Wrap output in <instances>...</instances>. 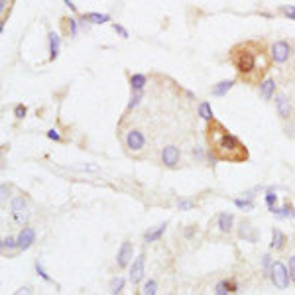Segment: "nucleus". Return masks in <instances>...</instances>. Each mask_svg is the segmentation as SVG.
<instances>
[{
	"mask_svg": "<svg viewBox=\"0 0 295 295\" xmlns=\"http://www.w3.org/2000/svg\"><path fill=\"white\" fill-rule=\"evenodd\" d=\"M61 26H63V30H65V34L67 36H71V37H75L77 36V20L75 18H61Z\"/></svg>",
	"mask_w": 295,
	"mask_h": 295,
	"instance_id": "412c9836",
	"label": "nucleus"
},
{
	"mask_svg": "<svg viewBox=\"0 0 295 295\" xmlns=\"http://www.w3.org/2000/svg\"><path fill=\"white\" fill-rule=\"evenodd\" d=\"M270 280H272V284H274L278 290H288V288H290V282H292V278H290V268H288L284 262L276 260V262L272 264V270H270Z\"/></svg>",
	"mask_w": 295,
	"mask_h": 295,
	"instance_id": "7ed1b4c3",
	"label": "nucleus"
},
{
	"mask_svg": "<svg viewBox=\"0 0 295 295\" xmlns=\"http://www.w3.org/2000/svg\"><path fill=\"white\" fill-rule=\"evenodd\" d=\"M140 295H157V282L155 280H146L142 290H140Z\"/></svg>",
	"mask_w": 295,
	"mask_h": 295,
	"instance_id": "393cba45",
	"label": "nucleus"
},
{
	"mask_svg": "<svg viewBox=\"0 0 295 295\" xmlns=\"http://www.w3.org/2000/svg\"><path fill=\"white\" fill-rule=\"evenodd\" d=\"M47 138H49V140H55V142H61V140H63L57 130H47Z\"/></svg>",
	"mask_w": 295,
	"mask_h": 295,
	"instance_id": "4c0bfd02",
	"label": "nucleus"
},
{
	"mask_svg": "<svg viewBox=\"0 0 295 295\" xmlns=\"http://www.w3.org/2000/svg\"><path fill=\"white\" fill-rule=\"evenodd\" d=\"M238 234H240V238H244L246 242H252V244L258 242V232H256V228H254L250 222H242Z\"/></svg>",
	"mask_w": 295,
	"mask_h": 295,
	"instance_id": "ddd939ff",
	"label": "nucleus"
},
{
	"mask_svg": "<svg viewBox=\"0 0 295 295\" xmlns=\"http://www.w3.org/2000/svg\"><path fill=\"white\" fill-rule=\"evenodd\" d=\"M264 201H266V205H268V209L272 211V213H276V203H278V195H276V191L274 189H270L268 193H266V197H264Z\"/></svg>",
	"mask_w": 295,
	"mask_h": 295,
	"instance_id": "a878e982",
	"label": "nucleus"
},
{
	"mask_svg": "<svg viewBox=\"0 0 295 295\" xmlns=\"http://www.w3.org/2000/svg\"><path fill=\"white\" fill-rule=\"evenodd\" d=\"M193 155H195V157H199V159H201V157H203V151H201V149H199V148H195V149H193Z\"/></svg>",
	"mask_w": 295,
	"mask_h": 295,
	"instance_id": "a19ab883",
	"label": "nucleus"
},
{
	"mask_svg": "<svg viewBox=\"0 0 295 295\" xmlns=\"http://www.w3.org/2000/svg\"><path fill=\"white\" fill-rule=\"evenodd\" d=\"M276 111H278V114L284 118V120H288L290 116H292V101L284 95V93H278L276 95Z\"/></svg>",
	"mask_w": 295,
	"mask_h": 295,
	"instance_id": "9b49d317",
	"label": "nucleus"
},
{
	"mask_svg": "<svg viewBox=\"0 0 295 295\" xmlns=\"http://www.w3.org/2000/svg\"><path fill=\"white\" fill-rule=\"evenodd\" d=\"M34 268H36V274H37V276H39L43 282H51V278L45 274V270H43V266H41V262H39V260L34 264Z\"/></svg>",
	"mask_w": 295,
	"mask_h": 295,
	"instance_id": "c756f323",
	"label": "nucleus"
},
{
	"mask_svg": "<svg viewBox=\"0 0 295 295\" xmlns=\"http://www.w3.org/2000/svg\"><path fill=\"white\" fill-rule=\"evenodd\" d=\"M177 209L179 211H193L195 209V201H191V199H179L177 201Z\"/></svg>",
	"mask_w": 295,
	"mask_h": 295,
	"instance_id": "c85d7f7f",
	"label": "nucleus"
},
{
	"mask_svg": "<svg viewBox=\"0 0 295 295\" xmlns=\"http://www.w3.org/2000/svg\"><path fill=\"white\" fill-rule=\"evenodd\" d=\"M0 12H2V16L6 14V0H0Z\"/></svg>",
	"mask_w": 295,
	"mask_h": 295,
	"instance_id": "79ce46f5",
	"label": "nucleus"
},
{
	"mask_svg": "<svg viewBox=\"0 0 295 295\" xmlns=\"http://www.w3.org/2000/svg\"><path fill=\"white\" fill-rule=\"evenodd\" d=\"M280 12L290 18V20H295V6H280Z\"/></svg>",
	"mask_w": 295,
	"mask_h": 295,
	"instance_id": "473e14b6",
	"label": "nucleus"
},
{
	"mask_svg": "<svg viewBox=\"0 0 295 295\" xmlns=\"http://www.w3.org/2000/svg\"><path fill=\"white\" fill-rule=\"evenodd\" d=\"M26 114H28V109H26L24 105H16V107H14V116H16L18 120H22Z\"/></svg>",
	"mask_w": 295,
	"mask_h": 295,
	"instance_id": "72a5a7b5",
	"label": "nucleus"
},
{
	"mask_svg": "<svg viewBox=\"0 0 295 295\" xmlns=\"http://www.w3.org/2000/svg\"><path fill=\"white\" fill-rule=\"evenodd\" d=\"M286 242H288V236H286L280 228H274V230H272L270 248H272V250H284V248H286Z\"/></svg>",
	"mask_w": 295,
	"mask_h": 295,
	"instance_id": "4468645a",
	"label": "nucleus"
},
{
	"mask_svg": "<svg viewBox=\"0 0 295 295\" xmlns=\"http://www.w3.org/2000/svg\"><path fill=\"white\" fill-rule=\"evenodd\" d=\"M228 61L234 67L238 81L252 87H260L274 63L266 43L260 39H246L234 43L228 51Z\"/></svg>",
	"mask_w": 295,
	"mask_h": 295,
	"instance_id": "f257e3e1",
	"label": "nucleus"
},
{
	"mask_svg": "<svg viewBox=\"0 0 295 295\" xmlns=\"http://www.w3.org/2000/svg\"><path fill=\"white\" fill-rule=\"evenodd\" d=\"M179 159H181V151H179L177 146L169 144V146H165L161 149V161H163L165 167H177Z\"/></svg>",
	"mask_w": 295,
	"mask_h": 295,
	"instance_id": "1a4fd4ad",
	"label": "nucleus"
},
{
	"mask_svg": "<svg viewBox=\"0 0 295 295\" xmlns=\"http://www.w3.org/2000/svg\"><path fill=\"white\" fill-rule=\"evenodd\" d=\"M124 142H126V148L130 149V151H140V149H144L146 146V136H144V132L142 130H130L128 134H126V138H124Z\"/></svg>",
	"mask_w": 295,
	"mask_h": 295,
	"instance_id": "6e6552de",
	"label": "nucleus"
},
{
	"mask_svg": "<svg viewBox=\"0 0 295 295\" xmlns=\"http://www.w3.org/2000/svg\"><path fill=\"white\" fill-rule=\"evenodd\" d=\"M199 116L201 118H205L207 122H211V120H215V114H213V109H211V105L207 103V101H203L201 105H199Z\"/></svg>",
	"mask_w": 295,
	"mask_h": 295,
	"instance_id": "4be33fe9",
	"label": "nucleus"
},
{
	"mask_svg": "<svg viewBox=\"0 0 295 295\" xmlns=\"http://www.w3.org/2000/svg\"><path fill=\"white\" fill-rule=\"evenodd\" d=\"M165 228H167V222H161L157 228L146 230V232H144V242H146V244H149V242H157V240L165 234Z\"/></svg>",
	"mask_w": 295,
	"mask_h": 295,
	"instance_id": "2eb2a0df",
	"label": "nucleus"
},
{
	"mask_svg": "<svg viewBox=\"0 0 295 295\" xmlns=\"http://www.w3.org/2000/svg\"><path fill=\"white\" fill-rule=\"evenodd\" d=\"M14 295H34V290L30 286H26V288H20Z\"/></svg>",
	"mask_w": 295,
	"mask_h": 295,
	"instance_id": "ea45409f",
	"label": "nucleus"
},
{
	"mask_svg": "<svg viewBox=\"0 0 295 295\" xmlns=\"http://www.w3.org/2000/svg\"><path fill=\"white\" fill-rule=\"evenodd\" d=\"M148 85V77L142 73H134L130 77V87H132V93H142L144 87Z\"/></svg>",
	"mask_w": 295,
	"mask_h": 295,
	"instance_id": "6ab92c4d",
	"label": "nucleus"
},
{
	"mask_svg": "<svg viewBox=\"0 0 295 295\" xmlns=\"http://www.w3.org/2000/svg\"><path fill=\"white\" fill-rule=\"evenodd\" d=\"M47 37H49V61H55L57 55H59V41L61 39H59V36L55 32H49Z\"/></svg>",
	"mask_w": 295,
	"mask_h": 295,
	"instance_id": "f3484780",
	"label": "nucleus"
},
{
	"mask_svg": "<svg viewBox=\"0 0 295 295\" xmlns=\"http://www.w3.org/2000/svg\"><path fill=\"white\" fill-rule=\"evenodd\" d=\"M228 294H230L228 280H221V282L215 286V295H228Z\"/></svg>",
	"mask_w": 295,
	"mask_h": 295,
	"instance_id": "cd10ccee",
	"label": "nucleus"
},
{
	"mask_svg": "<svg viewBox=\"0 0 295 295\" xmlns=\"http://www.w3.org/2000/svg\"><path fill=\"white\" fill-rule=\"evenodd\" d=\"M232 222H234V217L230 213H221L217 217V224H219V228L222 232H230L232 230Z\"/></svg>",
	"mask_w": 295,
	"mask_h": 295,
	"instance_id": "a211bd4d",
	"label": "nucleus"
},
{
	"mask_svg": "<svg viewBox=\"0 0 295 295\" xmlns=\"http://www.w3.org/2000/svg\"><path fill=\"white\" fill-rule=\"evenodd\" d=\"M205 136H207L209 153L213 161L217 159V161H228V163H244L250 157L248 148L217 118L207 122Z\"/></svg>",
	"mask_w": 295,
	"mask_h": 295,
	"instance_id": "f03ea898",
	"label": "nucleus"
},
{
	"mask_svg": "<svg viewBox=\"0 0 295 295\" xmlns=\"http://www.w3.org/2000/svg\"><path fill=\"white\" fill-rule=\"evenodd\" d=\"M10 191H12V189H10V185H6V183H2V187H0V193H2L0 197H2V201H6V199L10 197Z\"/></svg>",
	"mask_w": 295,
	"mask_h": 295,
	"instance_id": "e433bc0d",
	"label": "nucleus"
},
{
	"mask_svg": "<svg viewBox=\"0 0 295 295\" xmlns=\"http://www.w3.org/2000/svg\"><path fill=\"white\" fill-rule=\"evenodd\" d=\"M288 268H290V278H292V282L295 284V256L290 258V266Z\"/></svg>",
	"mask_w": 295,
	"mask_h": 295,
	"instance_id": "58836bf2",
	"label": "nucleus"
},
{
	"mask_svg": "<svg viewBox=\"0 0 295 295\" xmlns=\"http://www.w3.org/2000/svg\"><path fill=\"white\" fill-rule=\"evenodd\" d=\"M112 30H114L116 34H120V36H122L124 39L128 37V30H126L124 26H120V24H116V22H114V24H112Z\"/></svg>",
	"mask_w": 295,
	"mask_h": 295,
	"instance_id": "f704fd0d",
	"label": "nucleus"
},
{
	"mask_svg": "<svg viewBox=\"0 0 295 295\" xmlns=\"http://www.w3.org/2000/svg\"><path fill=\"white\" fill-rule=\"evenodd\" d=\"M10 213H12V219L18 222V224H26L30 221V207L26 203L24 197H14L10 201Z\"/></svg>",
	"mask_w": 295,
	"mask_h": 295,
	"instance_id": "20e7f679",
	"label": "nucleus"
},
{
	"mask_svg": "<svg viewBox=\"0 0 295 295\" xmlns=\"http://www.w3.org/2000/svg\"><path fill=\"white\" fill-rule=\"evenodd\" d=\"M278 219H288V217H292L295 219V209L292 207V203H286L282 209H276V213H274Z\"/></svg>",
	"mask_w": 295,
	"mask_h": 295,
	"instance_id": "b1692460",
	"label": "nucleus"
},
{
	"mask_svg": "<svg viewBox=\"0 0 295 295\" xmlns=\"http://www.w3.org/2000/svg\"><path fill=\"white\" fill-rule=\"evenodd\" d=\"M270 55H272V61L274 63H286L292 55V45L286 41V39H278L272 43L270 47Z\"/></svg>",
	"mask_w": 295,
	"mask_h": 295,
	"instance_id": "39448f33",
	"label": "nucleus"
},
{
	"mask_svg": "<svg viewBox=\"0 0 295 295\" xmlns=\"http://www.w3.org/2000/svg\"><path fill=\"white\" fill-rule=\"evenodd\" d=\"M124 286H126V280H124L122 276H118V278H112V282H111V294H112V295H120V294H122V290H124Z\"/></svg>",
	"mask_w": 295,
	"mask_h": 295,
	"instance_id": "5701e85b",
	"label": "nucleus"
},
{
	"mask_svg": "<svg viewBox=\"0 0 295 295\" xmlns=\"http://www.w3.org/2000/svg\"><path fill=\"white\" fill-rule=\"evenodd\" d=\"M140 99H142V93H132V99H130V103H128V109L138 107V105H140Z\"/></svg>",
	"mask_w": 295,
	"mask_h": 295,
	"instance_id": "c9c22d12",
	"label": "nucleus"
},
{
	"mask_svg": "<svg viewBox=\"0 0 295 295\" xmlns=\"http://www.w3.org/2000/svg\"><path fill=\"white\" fill-rule=\"evenodd\" d=\"M12 250V248H18V240L16 238H12V236H6L4 240H2V250Z\"/></svg>",
	"mask_w": 295,
	"mask_h": 295,
	"instance_id": "7c9ffc66",
	"label": "nucleus"
},
{
	"mask_svg": "<svg viewBox=\"0 0 295 295\" xmlns=\"http://www.w3.org/2000/svg\"><path fill=\"white\" fill-rule=\"evenodd\" d=\"M71 169H77V171H99L101 167L95 165V163H87V165H71Z\"/></svg>",
	"mask_w": 295,
	"mask_h": 295,
	"instance_id": "2f4dec72",
	"label": "nucleus"
},
{
	"mask_svg": "<svg viewBox=\"0 0 295 295\" xmlns=\"http://www.w3.org/2000/svg\"><path fill=\"white\" fill-rule=\"evenodd\" d=\"M260 97L264 101H272L276 97V81L274 79H264L260 83Z\"/></svg>",
	"mask_w": 295,
	"mask_h": 295,
	"instance_id": "f8f14e48",
	"label": "nucleus"
},
{
	"mask_svg": "<svg viewBox=\"0 0 295 295\" xmlns=\"http://www.w3.org/2000/svg\"><path fill=\"white\" fill-rule=\"evenodd\" d=\"M132 262H134V246H132V242L124 240V242L120 244V248H118V254H116V266H118L120 270H124V268H128Z\"/></svg>",
	"mask_w": 295,
	"mask_h": 295,
	"instance_id": "0eeeda50",
	"label": "nucleus"
},
{
	"mask_svg": "<svg viewBox=\"0 0 295 295\" xmlns=\"http://www.w3.org/2000/svg\"><path fill=\"white\" fill-rule=\"evenodd\" d=\"M232 87H234V81H232V79H226V81H221V83L213 85V91H211V93H213L215 97H224Z\"/></svg>",
	"mask_w": 295,
	"mask_h": 295,
	"instance_id": "aec40b11",
	"label": "nucleus"
},
{
	"mask_svg": "<svg viewBox=\"0 0 295 295\" xmlns=\"http://www.w3.org/2000/svg\"><path fill=\"white\" fill-rule=\"evenodd\" d=\"M144 272H146V254L142 252V254H138V256L134 258V262L130 264V276H128L130 284H132V286H138V284L144 280Z\"/></svg>",
	"mask_w": 295,
	"mask_h": 295,
	"instance_id": "423d86ee",
	"label": "nucleus"
},
{
	"mask_svg": "<svg viewBox=\"0 0 295 295\" xmlns=\"http://www.w3.org/2000/svg\"><path fill=\"white\" fill-rule=\"evenodd\" d=\"M16 240H18V250L26 252V250L32 248L34 242H36V230H34L32 226H24V228L20 230V234H18Z\"/></svg>",
	"mask_w": 295,
	"mask_h": 295,
	"instance_id": "9d476101",
	"label": "nucleus"
},
{
	"mask_svg": "<svg viewBox=\"0 0 295 295\" xmlns=\"http://www.w3.org/2000/svg\"><path fill=\"white\" fill-rule=\"evenodd\" d=\"M83 22L87 24H105V22H111V16L109 14H99V12H85L81 16Z\"/></svg>",
	"mask_w": 295,
	"mask_h": 295,
	"instance_id": "dca6fc26",
	"label": "nucleus"
},
{
	"mask_svg": "<svg viewBox=\"0 0 295 295\" xmlns=\"http://www.w3.org/2000/svg\"><path fill=\"white\" fill-rule=\"evenodd\" d=\"M234 205H236L238 209H244V211L254 209V201H252V197H246V195H244V199H234Z\"/></svg>",
	"mask_w": 295,
	"mask_h": 295,
	"instance_id": "bb28decb",
	"label": "nucleus"
},
{
	"mask_svg": "<svg viewBox=\"0 0 295 295\" xmlns=\"http://www.w3.org/2000/svg\"><path fill=\"white\" fill-rule=\"evenodd\" d=\"M63 2H65V4H67V6H69V8H71V10H73V12H75V10H77V6H75V4H73V2H71V0H63Z\"/></svg>",
	"mask_w": 295,
	"mask_h": 295,
	"instance_id": "37998d69",
	"label": "nucleus"
}]
</instances>
